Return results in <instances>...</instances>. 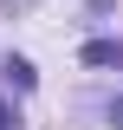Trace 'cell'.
<instances>
[{"mask_svg":"<svg viewBox=\"0 0 123 130\" xmlns=\"http://www.w3.org/2000/svg\"><path fill=\"white\" fill-rule=\"evenodd\" d=\"M84 65H123V39H91L84 46Z\"/></svg>","mask_w":123,"mask_h":130,"instance_id":"obj_1","label":"cell"},{"mask_svg":"<svg viewBox=\"0 0 123 130\" xmlns=\"http://www.w3.org/2000/svg\"><path fill=\"white\" fill-rule=\"evenodd\" d=\"M26 7H32V0H0V13H26Z\"/></svg>","mask_w":123,"mask_h":130,"instance_id":"obj_2","label":"cell"},{"mask_svg":"<svg viewBox=\"0 0 123 130\" xmlns=\"http://www.w3.org/2000/svg\"><path fill=\"white\" fill-rule=\"evenodd\" d=\"M0 130H13V104H7V98H0Z\"/></svg>","mask_w":123,"mask_h":130,"instance_id":"obj_3","label":"cell"},{"mask_svg":"<svg viewBox=\"0 0 123 130\" xmlns=\"http://www.w3.org/2000/svg\"><path fill=\"white\" fill-rule=\"evenodd\" d=\"M110 124H117V130H123V98H117V104H110Z\"/></svg>","mask_w":123,"mask_h":130,"instance_id":"obj_4","label":"cell"}]
</instances>
